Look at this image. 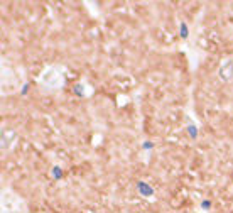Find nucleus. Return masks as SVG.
Listing matches in <instances>:
<instances>
[{
    "instance_id": "f257e3e1",
    "label": "nucleus",
    "mask_w": 233,
    "mask_h": 213,
    "mask_svg": "<svg viewBox=\"0 0 233 213\" xmlns=\"http://www.w3.org/2000/svg\"><path fill=\"white\" fill-rule=\"evenodd\" d=\"M19 208H20V200L17 196L10 195V193H4V196H2V210L14 213V211H17Z\"/></svg>"
},
{
    "instance_id": "f03ea898",
    "label": "nucleus",
    "mask_w": 233,
    "mask_h": 213,
    "mask_svg": "<svg viewBox=\"0 0 233 213\" xmlns=\"http://www.w3.org/2000/svg\"><path fill=\"white\" fill-rule=\"evenodd\" d=\"M41 81H43V85H46L47 88H58V86L61 85V76L56 69H49V71H46L43 75Z\"/></svg>"
},
{
    "instance_id": "7ed1b4c3",
    "label": "nucleus",
    "mask_w": 233,
    "mask_h": 213,
    "mask_svg": "<svg viewBox=\"0 0 233 213\" xmlns=\"http://www.w3.org/2000/svg\"><path fill=\"white\" fill-rule=\"evenodd\" d=\"M218 76L225 83H228V81L233 80V59H225L221 63L220 69H218Z\"/></svg>"
},
{
    "instance_id": "20e7f679",
    "label": "nucleus",
    "mask_w": 233,
    "mask_h": 213,
    "mask_svg": "<svg viewBox=\"0 0 233 213\" xmlns=\"http://www.w3.org/2000/svg\"><path fill=\"white\" fill-rule=\"evenodd\" d=\"M14 141H15V132H14L12 129H2V149L7 151L10 149V145L14 144Z\"/></svg>"
},
{
    "instance_id": "39448f33",
    "label": "nucleus",
    "mask_w": 233,
    "mask_h": 213,
    "mask_svg": "<svg viewBox=\"0 0 233 213\" xmlns=\"http://www.w3.org/2000/svg\"><path fill=\"white\" fill-rule=\"evenodd\" d=\"M137 189H139L140 193H142V195L145 196V198H149V196H152L154 195V189L150 186H149L147 183H144V181H139V183H137Z\"/></svg>"
},
{
    "instance_id": "423d86ee",
    "label": "nucleus",
    "mask_w": 233,
    "mask_h": 213,
    "mask_svg": "<svg viewBox=\"0 0 233 213\" xmlns=\"http://www.w3.org/2000/svg\"><path fill=\"white\" fill-rule=\"evenodd\" d=\"M179 32H181L182 39H187V26H186V22H181V26H179Z\"/></svg>"
},
{
    "instance_id": "0eeeda50",
    "label": "nucleus",
    "mask_w": 233,
    "mask_h": 213,
    "mask_svg": "<svg viewBox=\"0 0 233 213\" xmlns=\"http://www.w3.org/2000/svg\"><path fill=\"white\" fill-rule=\"evenodd\" d=\"M189 134H191V137H193V139H196V135H198V132H196V127H193V125H191V127H189Z\"/></svg>"
},
{
    "instance_id": "6e6552de",
    "label": "nucleus",
    "mask_w": 233,
    "mask_h": 213,
    "mask_svg": "<svg viewBox=\"0 0 233 213\" xmlns=\"http://www.w3.org/2000/svg\"><path fill=\"white\" fill-rule=\"evenodd\" d=\"M52 171H54V178H61V174H63V173H61L59 167H54Z\"/></svg>"
},
{
    "instance_id": "1a4fd4ad",
    "label": "nucleus",
    "mask_w": 233,
    "mask_h": 213,
    "mask_svg": "<svg viewBox=\"0 0 233 213\" xmlns=\"http://www.w3.org/2000/svg\"><path fill=\"white\" fill-rule=\"evenodd\" d=\"M211 206V203L209 201H203V208H209Z\"/></svg>"
}]
</instances>
